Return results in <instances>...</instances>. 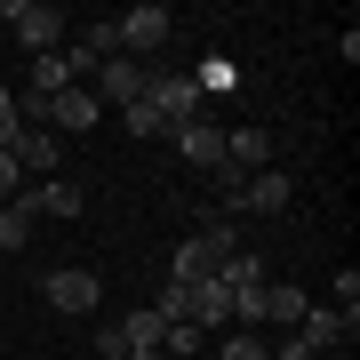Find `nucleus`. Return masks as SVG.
<instances>
[{"label": "nucleus", "mask_w": 360, "mask_h": 360, "mask_svg": "<svg viewBox=\"0 0 360 360\" xmlns=\"http://www.w3.org/2000/svg\"><path fill=\"white\" fill-rule=\"evenodd\" d=\"M224 257H240V232H232V217H208V232L176 240V257H168V281L200 288V281H217V264H224Z\"/></svg>", "instance_id": "f257e3e1"}, {"label": "nucleus", "mask_w": 360, "mask_h": 360, "mask_svg": "<svg viewBox=\"0 0 360 360\" xmlns=\"http://www.w3.org/2000/svg\"><path fill=\"white\" fill-rule=\"evenodd\" d=\"M0 25H8L16 40H25L32 56L65 49V8H49V0H8V8H0Z\"/></svg>", "instance_id": "f03ea898"}, {"label": "nucleus", "mask_w": 360, "mask_h": 360, "mask_svg": "<svg viewBox=\"0 0 360 360\" xmlns=\"http://www.w3.org/2000/svg\"><path fill=\"white\" fill-rule=\"evenodd\" d=\"M112 32H120V56H136V65H144V56H153L160 40L176 32V16H168L160 0H144V8H129V16H112Z\"/></svg>", "instance_id": "7ed1b4c3"}, {"label": "nucleus", "mask_w": 360, "mask_h": 360, "mask_svg": "<svg viewBox=\"0 0 360 360\" xmlns=\"http://www.w3.org/2000/svg\"><path fill=\"white\" fill-rule=\"evenodd\" d=\"M144 89H153V72H144L136 56H104V65L89 72V96H96V104H120V112H129Z\"/></svg>", "instance_id": "20e7f679"}, {"label": "nucleus", "mask_w": 360, "mask_h": 360, "mask_svg": "<svg viewBox=\"0 0 360 360\" xmlns=\"http://www.w3.org/2000/svg\"><path fill=\"white\" fill-rule=\"evenodd\" d=\"M144 104H153V120L168 136L184 129V120H200V89H193V72H168V80H153V89H144Z\"/></svg>", "instance_id": "39448f33"}, {"label": "nucleus", "mask_w": 360, "mask_h": 360, "mask_svg": "<svg viewBox=\"0 0 360 360\" xmlns=\"http://www.w3.org/2000/svg\"><path fill=\"white\" fill-rule=\"evenodd\" d=\"M40 296H49L56 312H96L104 281H96V272H80V264H65V272H49V281H40Z\"/></svg>", "instance_id": "423d86ee"}, {"label": "nucleus", "mask_w": 360, "mask_h": 360, "mask_svg": "<svg viewBox=\"0 0 360 360\" xmlns=\"http://www.w3.org/2000/svg\"><path fill=\"white\" fill-rule=\"evenodd\" d=\"M96 120H104V104H96L89 89H56V96H49V136H56V129H65V136H89Z\"/></svg>", "instance_id": "0eeeda50"}, {"label": "nucleus", "mask_w": 360, "mask_h": 360, "mask_svg": "<svg viewBox=\"0 0 360 360\" xmlns=\"http://www.w3.org/2000/svg\"><path fill=\"white\" fill-rule=\"evenodd\" d=\"M288 200H296L288 168H257V176L240 184V208H257V217H288Z\"/></svg>", "instance_id": "6e6552de"}, {"label": "nucleus", "mask_w": 360, "mask_h": 360, "mask_svg": "<svg viewBox=\"0 0 360 360\" xmlns=\"http://www.w3.org/2000/svg\"><path fill=\"white\" fill-rule=\"evenodd\" d=\"M168 144H176V153L193 160V168H217V160H224V129H217V120H184V129L168 136Z\"/></svg>", "instance_id": "1a4fd4ad"}, {"label": "nucleus", "mask_w": 360, "mask_h": 360, "mask_svg": "<svg viewBox=\"0 0 360 360\" xmlns=\"http://www.w3.org/2000/svg\"><path fill=\"white\" fill-rule=\"evenodd\" d=\"M193 328H200V336H224V328H232V288H224V281H200V288H193Z\"/></svg>", "instance_id": "9d476101"}, {"label": "nucleus", "mask_w": 360, "mask_h": 360, "mask_svg": "<svg viewBox=\"0 0 360 360\" xmlns=\"http://www.w3.org/2000/svg\"><path fill=\"white\" fill-rule=\"evenodd\" d=\"M8 160H16V168H32V176H56V160H65V153H56V136H49V129H16Z\"/></svg>", "instance_id": "9b49d317"}, {"label": "nucleus", "mask_w": 360, "mask_h": 360, "mask_svg": "<svg viewBox=\"0 0 360 360\" xmlns=\"http://www.w3.org/2000/svg\"><path fill=\"white\" fill-rule=\"evenodd\" d=\"M32 217H40V200H32V193L0 200V257H16V248L32 240Z\"/></svg>", "instance_id": "f8f14e48"}, {"label": "nucleus", "mask_w": 360, "mask_h": 360, "mask_svg": "<svg viewBox=\"0 0 360 360\" xmlns=\"http://www.w3.org/2000/svg\"><path fill=\"white\" fill-rule=\"evenodd\" d=\"M336 336H345V312H321V304H304V321H296V345H304L312 360L336 352Z\"/></svg>", "instance_id": "ddd939ff"}, {"label": "nucleus", "mask_w": 360, "mask_h": 360, "mask_svg": "<svg viewBox=\"0 0 360 360\" xmlns=\"http://www.w3.org/2000/svg\"><path fill=\"white\" fill-rule=\"evenodd\" d=\"M224 160H232V168H248V176H257V168L272 160V136H264V129H232V136H224Z\"/></svg>", "instance_id": "4468645a"}, {"label": "nucleus", "mask_w": 360, "mask_h": 360, "mask_svg": "<svg viewBox=\"0 0 360 360\" xmlns=\"http://www.w3.org/2000/svg\"><path fill=\"white\" fill-rule=\"evenodd\" d=\"M32 96H56V89H72V56L65 49H49V56H32V80H25Z\"/></svg>", "instance_id": "2eb2a0df"}, {"label": "nucleus", "mask_w": 360, "mask_h": 360, "mask_svg": "<svg viewBox=\"0 0 360 360\" xmlns=\"http://www.w3.org/2000/svg\"><path fill=\"white\" fill-rule=\"evenodd\" d=\"M32 200H40V217H80V184H65V176H49Z\"/></svg>", "instance_id": "dca6fc26"}, {"label": "nucleus", "mask_w": 360, "mask_h": 360, "mask_svg": "<svg viewBox=\"0 0 360 360\" xmlns=\"http://www.w3.org/2000/svg\"><path fill=\"white\" fill-rule=\"evenodd\" d=\"M264 321H281V328H296V321H304V288H264Z\"/></svg>", "instance_id": "f3484780"}, {"label": "nucleus", "mask_w": 360, "mask_h": 360, "mask_svg": "<svg viewBox=\"0 0 360 360\" xmlns=\"http://www.w3.org/2000/svg\"><path fill=\"white\" fill-rule=\"evenodd\" d=\"M217 281H224L232 296H240V288H264V264H257V257L240 248V257H224V264H217Z\"/></svg>", "instance_id": "a211bd4d"}, {"label": "nucleus", "mask_w": 360, "mask_h": 360, "mask_svg": "<svg viewBox=\"0 0 360 360\" xmlns=\"http://www.w3.org/2000/svg\"><path fill=\"white\" fill-rule=\"evenodd\" d=\"M153 312H160V321H193V288H184V281H160Z\"/></svg>", "instance_id": "6ab92c4d"}, {"label": "nucleus", "mask_w": 360, "mask_h": 360, "mask_svg": "<svg viewBox=\"0 0 360 360\" xmlns=\"http://www.w3.org/2000/svg\"><path fill=\"white\" fill-rule=\"evenodd\" d=\"M208 345H217V360H264V345L248 328H224V336H208Z\"/></svg>", "instance_id": "aec40b11"}, {"label": "nucleus", "mask_w": 360, "mask_h": 360, "mask_svg": "<svg viewBox=\"0 0 360 360\" xmlns=\"http://www.w3.org/2000/svg\"><path fill=\"white\" fill-rule=\"evenodd\" d=\"M208 176H217V200H224V208H240V184H248V168L217 160V168H208Z\"/></svg>", "instance_id": "412c9836"}, {"label": "nucleus", "mask_w": 360, "mask_h": 360, "mask_svg": "<svg viewBox=\"0 0 360 360\" xmlns=\"http://www.w3.org/2000/svg\"><path fill=\"white\" fill-rule=\"evenodd\" d=\"M120 120H129V136H168L160 120H153V104H144V96H136V104H129V112H120Z\"/></svg>", "instance_id": "4be33fe9"}, {"label": "nucleus", "mask_w": 360, "mask_h": 360, "mask_svg": "<svg viewBox=\"0 0 360 360\" xmlns=\"http://www.w3.org/2000/svg\"><path fill=\"white\" fill-rule=\"evenodd\" d=\"M16 129H25V120H16V89H0V153L16 144Z\"/></svg>", "instance_id": "5701e85b"}, {"label": "nucleus", "mask_w": 360, "mask_h": 360, "mask_svg": "<svg viewBox=\"0 0 360 360\" xmlns=\"http://www.w3.org/2000/svg\"><path fill=\"white\" fill-rule=\"evenodd\" d=\"M16 193H25V168H16L8 153H0V200H16Z\"/></svg>", "instance_id": "b1692460"}, {"label": "nucleus", "mask_w": 360, "mask_h": 360, "mask_svg": "<svg viewBox=\"0 0 360 360\" xmlns=\"http://www.w3.org/2000/svg\"><path fill=\"white\" fill-rule=\"evenodd\" d=\"M129 360H160V352H129Z\"/></svg>", "instance_id": "393cba45"}, {"label": "nucleus", "mask_w": 360, "mask_h": 360, "mask_svg": "<svg viewBox=\"0 0 360 360\" xmlns=\"http://www.w3.org/2000/svg\"><path fill=\"white\" fill-rule=\"evenodd\" d=\"M328 360H352V352H328Z\"/></svg>", "instance_id": "a878e982"}]
</instances>
